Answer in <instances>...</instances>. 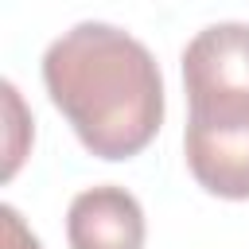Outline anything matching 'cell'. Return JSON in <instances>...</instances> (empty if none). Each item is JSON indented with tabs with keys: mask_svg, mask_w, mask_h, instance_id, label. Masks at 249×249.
<instances>
[{
	"mask_svg": "<svg viewBox=\"0 0 249 249\" xmlns=\"http://www.w3.org/2000/svg\"><path fill=\"white\" fill-rule=\"evenodd\" d=\"M43 86L82 148L121 163L163 124V74L152 51L113 23H74L43 51Z\"/></svg>",
	"mask_w": 249,
	"mask_h": 249,
	"instance_id": "6da1fadb",
	"label": "cell"
},
{
	"mask_svg": "<svg viewBox=\"0 0 249 249\" xmlns=\"http://www.w3.org/2000/svg\"><path fill=\"white\" fill-rule=\"evenodd\" d=\"M183 89L191 136L249 132V23L202 27L183 47Z\"/></svg>",
	"mask_w": 249,
	"mask_h": 249,
	"instance_id": "7a4b0ae2",
	"label": "cell"
},
{
	"mask_svg": "<svg viewBox=\"0 0 249 249\" xmlns=\"http://www.w3.org/2000/svg\"><path fill=\"white\" fill-rule=\"evenodd\" d=\"M144 237H148L144 206L136 202L132 191L101 183L70 198L66 210L70 249H144Z\"/></svg>",
	"mask_w": 249,
	"mask_h": 249,
	"instance_id": "3957f363",
	"label": "cell"
},
{
	"mask_svg": "<svg viewBox=\"0 0 249 249\" xmlns=\"http://www.w3.org/2000/svg\"><path fill=\"white\" fill-rule=\"evenodd\" d=\"M4 101H8V163H4V179H12L19 171V160H23V148L31 140V117L23 113V101H19V89L12 82H4Z\"/></svg>",
	"mask_w": 249,
	"mask_h": 249,
	"instance_id": "277c9868",
	"label": "cell"
},
{
	"mask_svg": "<svg viewBox=\"0 0 249 249\" xmlns=\"http://www.w3.org/2000/svg\"><path fill=\"white\" fill-rule=\"evenodd\" d=\"M0 222H4V249H43L39 245V237L23 226V218H19V210L16 206H0Z\"/></svg>",
	"mask_w": 249,
	"mask_h": 249,
	"instance_id": "5b68a950",
	"label": "cell"
}]
</instances>
